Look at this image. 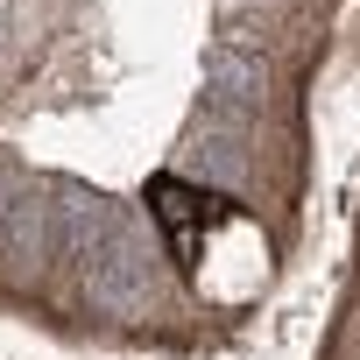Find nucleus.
I'll return each mask as SVG.
<instances>
[{
	"label": "nucleus",
	"instance_id": "nucleus-1",
	"mask_svg": "<svg viewBox=\"0 0 360 360\" xmlns=\"http://www.w3.org/2000/svg\"><path fill=\"white\" fill-rule=\"evenodd\" d=\"M148 212L169 233V255L184 269H198V248L212 240V226L240 219V205L226 191H198V184H184V176H148Z\"/></svg>",
	"mask_w": 360,
	"mask_h": 360
}]
</instances>
